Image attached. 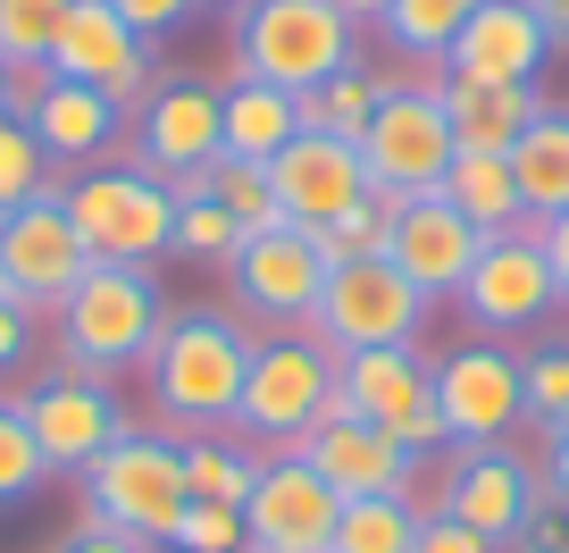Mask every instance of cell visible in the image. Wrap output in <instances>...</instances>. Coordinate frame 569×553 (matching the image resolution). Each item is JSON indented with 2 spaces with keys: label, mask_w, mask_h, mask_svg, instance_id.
I'll use <instances>...</instances> for the list:
<instances>
[{
  "label": "cell",
  "mask_w": 569,
  "mask_h": 553,
  "mask_svg": "<svg viewBox=\"0 0 569 553\" xmlns=\"http://www.w3.org/2000/svg\"><path fill=\"white\" fill-rule=\"evenodd\" d=\"M51 319H59V353H68V369L118 377V369H134V361L151 353L168 303H160V277H151V268H101V260H92L84 286H76Z\"/></svg>",
  "instance_id": "cell-5"
},
{
  "label": "cell",
  "mask_w": 569,
  "mask_h": 553,
  "mask_svg": "<svg viewBox=\"0 0 569 553\" xmlns=\"http://www.w3.org/2000/svg\"><path fill=\"white\" fill-rule=\"evenodd\" d=\"M511 553H569V520H561V503H536Z\"/></svg>",
  "instance_id": "cell-43"
},
{
  "label": "cell",
  "mask_w": 569,
  "mask_h": 553,
  "mask_svg": "<svg viewBox=\"0 0 569 553\" xmlns=\"http://www.w3.org/2000/svg\"><path fill=\"white\" fill-rule=\"evenodd\" d=\"M42 478H51V462H42L34 428H26V411L0 394V512H9V503H26Z\"/></svg>",
  "instance_id": "cell-37"
},
{
  "label": "cell",
  "mask_w": 569,
  "mask_h": 553,
  "mask_svg": "<svg viewBox=\"0 0 569 553\" xmlns=\"http://www.w3.org/2000/svg\"><path fill=\"white\" fill-rule=\"evenodd\" d=\"M109 9H118V18H126V26H134V34H142V42H160V34H177V26H184V18H193L201 0H109Z\"/></svg>",
  "instance_id": "cell-41"
},
{
  "label": "cell",
  "mask_w": 569,
  "mask_h": 553,
  "mask_svg": "<svg viewBox=\"0 0 569 553\" xmlns=\"http://www.w3.org/2000/svg\"><path fill=\"white\" fill-rule=\"evenodd\" d=\"M18 92H26V76L9 68V51H0V109H18Z\"/></svg>",
  "instance_id": "cell-50"
},
{
  "label": "cell",
  "mask_w": 569,
  "mask_h": 553,
  "mask_svg": "<svg viewBox=\"0 0 569 553\" xmlns=\"http://www.w3.org/2000/svg\"><path fill=\"white\" fill-rule=\"evenodd\" d=\"M436 92H445V118L461 135V151H511L528 135V118L545 109L536 85H469V76H445Z\"/></svg>",
  "instance_id": "cell-25"
},
{
  "label": "cell",
  "mask_w": 569,
  "mask_h": 553,
  "mask_svg": "<svg viewBox=\"0 0 569 553\" xmlns=\"http://www.w3.org/2000/svg\"><path fill=\"white\" fill-rule=\"evenodd\" d=\"M210 9H227V18H243V9H251V0H210Z\"/></svg>",
  "instance_id": "cell-51"
},
{
  "label": "cell",
  "mask_w": 569,
  "mask_h": 553,
  "mask_svg": "<svg viewBox=\"0 0 569 553\" xmlns=\"http://www.w3.org/2000/svg\"><path fill=\"white\" fill-rule=\"evenodd\" d=\"M177 194H210V201H218V210H227V218H234V227H243V235H277V227H293L260 160H227V151H218L210 168H193V177H177Z\"/></svg>",
  "instance_id": "cell-28"
},
{
  "label": "cell",
  "mask_w": 569,
  "mask_h": 553,
  "mask_svg": "<svg viewBox=\"0 0 569 553\" xmlns=\"http://www.w3.org/2000/svg\"><path fill=\"white\" fill-rule=\"evenodd\" d=\"M511 177H519V210L528 218L569 210V109H536L528 118V135L511 144Z\"/></svg>",
  "instance_id": "cell-27"
},
{
  "label": "cell",
  "mask_w": 569,
  "mask_h": 553,
  "mask_svg": "<svg viewBox=\"0 0 569 553\" xmlns=\"http://www.w3.org/2000/svg\"><path fill=\"white\" fill-rule=\"evenodd\" d=\"M59 210L101 268H151L177 244V185L151 168H84L76 185H59Z\"/></svg>",
  "instance_id": "cell-4"
},
{
  "label": "cell",
  "mask_w": 569,
  "mask_h": 553,
  "mask_svg": "<svg viewBox=\"0 0 569 553\" xmlns=\"http://www.w3.org/2000/svg\"><path fill=\"white\" fill-rule=\"evenodd\" d=\"M227 277H234V303H243V319H260L268 336H277V327H310V310H319V294H327L319 235H310V227L243 235V251L227 260Z\"/></svg>",
  "instance_id": "cell-14"
},
{
  "label": "cell",
  "mask_w": 569,
  "mask_h": 553,
  "mask_svg": "<svg viewBox=\"0 0 569 553\" xmlns=\"http://www.w3.org/2000/svg\"><path fill=\"white\" fill-rule=\"evenodd\" d=\"M184 503H193L184 495V445L168 428H126L118 445L84 470V520H101V529L134 536V545H151V553H168Z\"/></svg>",
  "instance_id": "cell-2"
},
{
  "label": "cell",
  "mask_w": 569,
  "mask_h": 553,
  "mask_svg": "<svg viewBox=\"0 0 569 553\" xmlns=\"http://www.w3.org/2000/svg\"><path fill=\"white\" fill-rule=\"evenodd\" d=\"M419 545V503L410 495H352L336 512L327 553H410Z\"/></svg>",
  "instance_id": "cell-32"
},
{
  "label": "cell",
  "mask_w": 569,
  "mask_h": 553,
  "mask_svg": "<svg viewBox=\"0 0 569 553\" xmlns=\"http://www.w3.org/2000/svg\"><path fill=\"white\" fill-rule=\"evenodd\" d=\"M168 553H243V512L234 503H184Z\"/></svg>",
  "instance_id": "cell-39"
},
{
  "label": "cell",
  "mask_w": 569,
  "mask_h": 553,
  "mask_svg": "<svg viewBox=\"0 0 569 553\" xmlns=\"http://www.w3.org/2000/svg\"><path fill=\"white\" fill-rule=\"evenodd\" d=\"M251 478H260V445H251V436H227V428L184 436V495L193 503H234V512H243Z\"/></svg>",
  "instance_id": "cell-29"
},
{
  "label": "cell",
  "mask_w": 569,
  "mask_h": 553,
  "mask_svg": "<svg viewBox=\"0 0 569 553\" xmlns=\"http://www.w3.org/2000/svg\"><path fill=\"white\" fill-rule=\"evenodd\" d=\"M436 194H445L478 235L528 227V210H519V177H511V151H452V168H445V185H436Z\"/></svg>",
  "instance_id": "cell-26"
},
{
  "label": "cell",
  "mask_w": 569,
  "mask_h": 553,
  "mask_svg": "<svg viewBox=\"0 0 569 553\" xmlns=\"http://www.w3.org/2000/svg\"><path fill=\"white\" fill-rule=\"evenodd\" d=\"M536 503H545V486H536V470L519 462L511 445H452V470H445V486H436L427 512L461 520L469 536H486L495 553H511Z\"/></svg>",
  "instance_id": "cell-13"
},
{
  "label": "cell",
  "mask_w": 569,
  "mask_h": 553,
  "mask_svg": "<svg viewBox=\"0 0 569 553\" xmlns=\"http://www.w3.org/2000/svg\"><path fill=\"white\" fill-rule=\"evenodd\" d=\"M168 251H184V260H210V268H227L234 251H243V227H234L227 210H218L210 194H177V244Z\"/></svg>",
  "instance_id": "cell-36"
},
{
  "label": "cell",
  "mask_w": 569,
  "mask_h": 553,
  "mask_svg": "<svg viewBox=\"0 0 569 553\" xmlns=\"http://www.w3.org/2000/svg\"><path fill=\"white\" fill-rule=\"evenodd\" d=\"M528 9L545 18V34H552V42H569V0H528Z\"/></svg>",
  "instance_id": "cell-48"
},
{
  "label": "cell",
  "mask_w": 569,
  "mask_h": 553,
  "mask_svg": "<svg viewBox=\"0 0 569 553\" xmlns=\"http://www.w3.org/2000/svg\"><path fill=\"white\" fill-rule=\"evenodd\" d=\"M536 486H545V503H561V512H569V436H552V453H545V478H536Z\"/></svg>",
  "instance_id": "cell-47"
},
{
  "label": "cell",
  "mask_w": 569,
  "mask_h": 553,
  "mask_svg": "<svg viewBox=\"0 0 569 553\" xmlns=\"http://www.w3.org/2000/svg\"><path fill=\"white\" fill-rule=\"evenodd\" d=\"M427 386H436V403H445L452 445H502V436L528 419V369H519V353H502L495 336L436 353Z\"/></svg>",
  "instance_id": "cell-10"
},
{
  "label": "cell",
  "mask_w": 569,
  "mask_h": 553,
  "mask_svg": "<svg viewBox=\"0 0 569 553\" xmlns=\"http://www.w3.org/2000/svg\"><path fill=\"white\" fill-rule=\"evenodd\" d=\"M327 9H343V18H352V26H377V18H386V9H393V0H327Z\"/></svg>",
  "instance_id": "cell-49"
},
{
  "label": "cell",
  "mask_w": 569,
  "mask_h": 553,
  "mask_svg": "<svg viewBox=\"0 0 569 553\" xmlns=\"http://www.w3.org/2000/svg\"><path fill=\"white\" fill-rule=\"evenodd\" d=\"M343 495L302 462V445L260 453V478L243 495V553H327Z\"/></svg>",
  "instance_id": "cell-11"
},
{
  "label": "cell",
  "mask_w": 569,
  "mask_h": 553,
  "mask_svg": "<svg viewBox=\"0 0 569 553\" xmlns=\"http://www.w3.org/2000/svg\"><path fill=\"white\" fill-rule=\"evenodd\" d=\"M386 436L410 453V462H427V453H452V428H445V403H436V386L410 394V403L386 419Z\"/></svg>",
  "instance_id": "cell-40"
},
{
  "label": "cell",
  "mask_w": 569,
  "mask_h": 553,
  "mask_svg": "<svg viewBox=\"0 0 569 553\" xmlns=\"http://www.w3.org/2000/svg\"><path fill=\"white\" fill-rule=\"evenodd\" d=\"M302 462L319 470L343 503H352V495H410V486H419V462H410L386 428L352 419V411H327L319 428L302 436Z\"/></svg>",
  "instance_id": "cell-20"
},
{
  "label": "cell",
  "mask_w": 569,
  "mask_h": 553,
  "mask_svg": "<svg viewBox=\"0 0 569 553\" xmlns=\"http://www.w3.org/2000/svg\"><path fill=\"white\" fill-rule=\"evenodd\" d=\"M427 327V294L410 286L402 268L377 251V260H343L327 268V294L319 310H310V336L327 344V353H377V344H419Z\"/></svg>",
  "instance_id": "cell-7"
},
{
  "label": "cell",
  "mask_w": 569,
  "mask_h": 553,
  "mask_svg": "<svg viewBox=\"0 0 569 553\" xmlns=\"http://www.w3.org/2000/svg\"><path fill=\"white\" fill-rule=\"evenodd\" d=\"M461 310L478 336H528V327H545L552 310H561V286H552V260H545V235L511 227V235H486L478 244V268L461 277Z\"/></svg>",
  "instance_id": "cell-9"
},
{
  "label": "cell",
  "mask_w": 569,
  "mask_h": 553,
  "mask_svg": "<svg viewBox=\"0 0 569 553\" xmlns=\"http://www.w3.org/2000/svg\"><path fill=\"white\" fill-rule=\"evenodd\" d=\"M68 9L76 0H0V51H9L18 76L51 68V42H59V26H68Z\"/></svg>",
  "instance_id": "cell-33"
},
{
  "label": "cell",
  "mask_w": 569,
  "mask_h": 553,
  "mask_svg": "<svg viewBox=\"0 0 569 553\" xmlns=\"http://www.w3.org/2000/svg\"><path fill=\"white\" fill-rule=\"evenodd\" d=\"M452 151H461V135H452V118H445V92L436 85H386L369 135H360V160H369L377 194H393V201L436 194Z\"/></svg>",
  "instance_id": "cell-8"
},
{
  "label": "cell",
  "mask_w": 569,
  "mask_h": 553,
  "mask_svg": "<svg viewBox=\"0 0 569 553\" xmlns=\"http://www.w3.org/2000/svg\"><path fill=\"white\" fill-rule=\"evenodd\" d=\"M218 92L201 85V76H160V85L142 92L134 109V168H151V177H193V168L218 160Z\"/></svg>",
  "instance_id": "cell-17"
},
{
  "label": "cell",
  "mask_w": 569,
  "mask_h": 553,
  "mask_svg": "<svg viewBox=\"0 0 569 553\" xmlns=\"http://www.w3.org/2000/svg\"><path fill=\"white\" fill-rule=\"evenodd\" d=\"M0 268H9V286H18V310L26 319H42V310H59L76 286H84V235L68 227V210H59V194L26 201V210H0Z\"/></svg>",
  "instance_id": "cell-15"
},
{
  "label": "cell",
  "mask_w": 569,
  "mask_h": 553,
  "mask_svg": "<svg viewBox=\"0 0 569 553\" xmlns=\"http://www.w3.org/2000/svg\"><path fill=\"white\" fill-rule=\"evenodd\" d=\"M536 235H545V260H552V286H561V303H569V210H561V218H536Z\"/></svg>",
  "instance_id": "cell-45"
},
{
  "label": "cell",
  "mask_w": 569,
  "mask_h": 553,
  "mask_svg": "<svg viewBox=\"0 0 569 553\" xmlns=\"http://www.w3.org/2000/svg\"><path fill=\"white\" fill-rule=\"evenodd\" d=\"M410 553H495L486 536H469L461 520H445V512H419V545Z\"/></svg>",
  "instance_id": "cell-42"
},
{
  "label": "cell",
  "mask_w": 569,
  "mask_h": 553,
  "mask_svg": "<svg viewBox=\"0 0 569 553\" xmlns=\"http://www.w3.org/2000/svg\"><path fill=\"white\" fill-rule=\"evenodd\" d=\"M18 411H26V428H34L42 462H51V478H84L126 436V411H118V394H109V377H84V369L34 377V386L18 394Z\"/></svg>",
  "instance_id": "cell-12"
},
{
  "label": "cell",
  "mask_w": 569,
  "mask_h": 553,
  "mask_svg": "<svg viewBox=\"0 0 569 553\" xmlns=\"http://www.w3.org/2000/svg\"><path fill=\"white\" fill-rule=\"evenodd\" d=\"M327 403H336V353H327L310 327H277V336L251 344V369H243V403H234V428H243L260 453L302 445V436L327 419Z\"/></svg>",
  "instance_id": "cell-6"
},
{
  "label": "cell",
  "mask_w": 569,
  "mask_h": 553,
  "mask_svg": "<svg viewBox=\"0 0 569 553\" xmlns=\"http://www.w3.org/2000/svg\"><path fill=\"white\" fill-rule=\"evenodd\" d=\"M251 344L243 319L227 310H168L142 369H151V419L168 436H210V428H234V403H243V369H251Z\"/></svg>",
  "instance_id": "cell-1"
},
{
  "label": "cell",
  "mask_w": 569,
  "mask_h": 553,
  "mask_svg": "<svg viewBox=\"0 0 569 553\" xmlns=\"http://www.w3.org/2000/svg\"><path fill=\"white\" fill-rule=\"evenodd\" d=\"M519 369H528V419L569 436V344H536V353H519Z\"/></svg>",
  "instance_id": "cell-38"
},
{
  "label": "cell",
  "mask_w": 569,
  "mask_h": 553,
  "mask_svg": "<svg viewBox=\"0 0 569 553\" xmlns=\"http://www.w3.org/2000/svg\"><path fill=\"white\" fill-rule=\"evenodd\" d=\"M393 210H402L393 194H369V201H352L343 218L310 227V235H319V260H327V268H343V260H377V251L393 244Z\"/></svg>",
  "instance_id": "cell-34"
},
{
  "label": "cell",
  "mask_w": 569,
  "mask_h": 553,
  "mask_svg": "<svg viewBox=\"0 0 569 553\" xmlns=\"http://www.w3.org/2000/svg\"><path fill=\"white\" fill-rule=\"evenodd\" d=\"M268 185H277L284 218L293 227H327V218H343L352 201H369V160H360V144H336V135H293V144L268 160Z\"/></svg>",
  "instance_id": "cell-19"
},
{
  "label": "cell",
  "mask_w": 569,
  "mask_h": 553,
  "mask_svg": "<svg viewBox=\"0 0 569 553\" xmlns=\"http://www.w3.org/2000/svg\"><path fill=\"white\" fill-rule=\"evenodd\" d=\"M352 34L360 26L343 9H327V0H251L234 18V76L243 85H277V92H310L360 59Z\"/></svg>",
  "instance_id": "cell-3"
},
{
  "label": "cell",
  "mask_w": 569,
  "mask_h": 553,
  "mask_svg": "<svg viewBox=\"0 0 569 553\" xmlns=\"http://www.w3.org/2000/svg\"><path fill=\"white\" fill-rule=\"evenodd\" d=\"M545 59H552V34L528 0H486L478 18L461 26V42L445 51V76H469V85H536Z\"/></svg>",
  "instance_id": "cell-22"
},
{
  "label": "cell",
  "mask_w": 569,
  "mask_h": 553,
  "mask_svg": "<svg viewBox=\"0 0 569 553\" xmlns=\"http://www.w3.org/2000/svg\"><path fill=\"white\" fill-rule=\"evenodd\" d=\"M42 194H51V151L34 144L26 109H0V210H26Z\"/></svg>",
  "instance_id": "cell-35"
},
{
  "label": "cell",
  "mask_w": 569,
  "mask_h": 553,
  "mask_svg": "<svg viewBox=\"0 0 569 553\" xmlns=\"http://www.w3.org/2000/svg\"><path fill=\"white\" fill-rule=\"evenodd\" d=\"M302 101V126L310 135H336V144H360L369 135V118H377V101H386V76H369L352 59L343 76H327V85H310V92H293Z\"/></svg>",
  "instance_id": "cell-30"
},
{
  "label": "cell",
  "mask_w": 569,
  "mask_h": 553,
  "mask_svg": "<svg viewBox=\"0 0 569 553\" xmlns=\"http://www.w3.org/2000/svg\"><path fill=\"white\" fill-rule=\"evenodd\" d=\"M51 76L101 85L118 109H142V92L160 85V76H151V42H142L109 0H76L68 9V26H59V42H51Z\"/></svg>",
  "instance_id": "cell-16"
},
{
  "label": "cell",
  "mask_w": 569,
  "mask_h": 553,
  "mask_svg": "<svg viewBox=\"0 0 569 553\" xmlns=\"http://www.w3.org/2000/svg\"><path fill=\"white\" fill-rule=\"evenodd\" d=\"M478 9H486V0H393L377 26H386V42H393L402 59H419V68H445V51L461 42V26L478 18Z\"/></svg>",
  "instance_id": "cell-31"
},
{
  "label": "cell",
  "mask_w": 569,
  "mask_h": 553,
  "mask_svg": "<svg viewBox=\"0 0 569 553\" xmlns=\"http://www.w3.org/2000/svg\"><path fill=\"white\" fill-rule=\"evenodd\" d=\"M18 109H26V126H34V144L51 151V160H109V151L126 144V126H134V109H118L101 85H68V76H26V92H18Z\"/></svg>",
  "instance_id": "cell-18"
},
{
  "label": "cell",
  "mask_w": 569,
  "mask_h": 553,
  "mask_svg": "<svg viewBox=\"0 0 569 553\" xmlns=\"http://www.w3.org/2000/svg\"><path fill=\"white\" fill-rule=\"evenodd\" d=\"M478 244H486V235L469 227V218L452 210L445 194H419V201H402V210H393L386 260L402 268V277L427 294V303H436V294H461V277L478 268Z\"/></svg>",
  "instance_id": "cell-21"
},
{
  "label": "cell",
  "mask_w": 569,
  "mask_h": 553,
  "mask_svg": "<svg viewBox=\"0 0 569 553\" xmlns=\"http://www.w3.org/2000/svg\"><path fill=\"white\" fill-rule=\"evenodd\" d=\"M34 361V319L18 303H0V369H26Z\"/></svg>",
  "instance_id": "cell-44"
},
{
  "label": "cell",
  "mask_w": 569,
  "mask_h": 553,
  "mask_svg": "<svg viewBox=\"0 0 569 553\" xmlns=\"http://www.w3.org/2000/svg\"><path fill=\"white\" fill-rule=\"evenodd\" d=\"M59 553H151V545H134V536H118V529H101V520H84V529H76Z\"/></svg>",
  "instance_id": "cell-46"
},
{
  "label": "cell",
  "mask_w": 569,
  "mask_h": 553,
  "mask_svg": "<svg viewBox=\"0 0 569 553\" xmlns=\"http://www.w3.org/2000/svg\"><path fill=\"white\" fill-rule=\"evenodd\" d=\"M427 369H436V361H427L419 344H377V353H343V361H336V403H327V411H352V419L386 428V419L410 403V394H427Z\"/></svg>",
  "instance_id": "cell-23"
},
{
  "label": "cell",
  "mask_w": 569,
  "mask_h": 553,
  "mask_svg": "<svg viewBox=\"0 0 569 553\" xmlns=\"http://www.w3.org/2000/svg\"><path fill=\"white\" fill-rule=\"evenodd\" d=\"M293 135H302V101H293V92L243 85V76L218 92V144H227V160H260L268 168Z\"/></svg>",
  "instance_id": "cell-24"
}]
</instances>
